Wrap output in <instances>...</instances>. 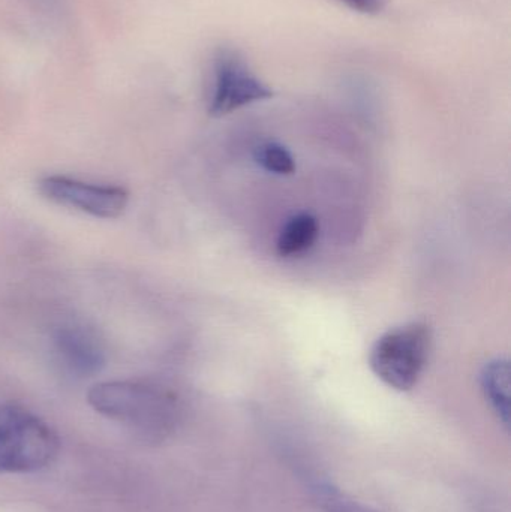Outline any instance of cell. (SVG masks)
Instances as JSON below:
<instances>
[{"label": "cell", "instance_id": "4", "mask_svg": "<svg viewBox=\"0 0 511 512\" xmlns=\"http://www.w3.org/2000/svg\"><path fill=\"white\" fill-rule=\"evenodd\" d=\"M273 96L252 71L245 57L231 47H221L213 54L212 84H210L209 114L224 117L255 102Z\"/></svg>", "mask_w": 511, "mask_h": 512}, {"label": "cell", "instance_id": "10", "mask_svg": "<svg viewBox=\"0 0 511 512\" xmlns=\"http://www.w3.org/2000/svg\"><path fill=\"white\" fill-rule=\"evenodd\" d=\"M254 161L267 173L290 176L296 171V161L290 150L282 144L269 141L255 149Z\"/></svg>", "mask_w": 511, "mask_h": 512}, {"label": "cell", "instance_id": "11", "mask_svg": "<svg viewBox=\"0 0 511 512\" xmlns=\"http://www.w3.org/2000/svg\"><path fill=\"white\" fill-rule=\"evenodd\" d=\"M26 3L45 18H59L65 11V0H26Z\"/></svg>", "mask_w": 511, "mask_h": 512}, {"label": "cell", "instance_id": "12", "mask_svg": "<svg viewBox=\"0 0 511 512\" xmlns=\"http://www.w3.org/2000/svg\"><path fill=\"white\" fill-rule=\"evenodd\" d=\"M353 11L362 12V14H378L386 8L387 0H339Z\"/></svg>", "mask_w": 511, "mask_h": 512}, {"label": "cell", "instance_id": "9", "mask_svg": "<svg viewBox=\"0 0 511 512\" xmlns=\"http://www.w3.org/2000/svg\"><path fill=\"white\" fill-rule=\"evenodd\" d=\"M311 493L315 504L324 512H380L345 495L327 481H315L311 484Z\"/></svg>", "mask_w": 511, "mask_h": 512}, {"label": "cell", "instance_id": "6", "mask_svg": "<svg viewBox=\"0 0 511 512\" xmlns=\"http://www.w3.org/2000/svg\"><path fill=\"white\" fill-rule=\"evenodd\" d=\"M57 363L75 378H92L107 363L104 343L92 328L66 324L57 328L51 339Z\"/></svg>", "mask_w": 511, "mask_h": 512}, {"label": "cell", "instance_id": "5", "mask_svg": "<svg viewBox=\"0 0 511 512\" xmlns=\"http://www.w3.org/2000/svg\"><path fill=\"white\" fill-rule=\"evenodd\" d=\"M38 191L48 201L99 219L119 218L129 204V192L125 188L93 185L66 176L42 177Z\"/></svg>", "mask_w": 511, "mask_h": 512}, {"label": "cell", "instance_id": "7", "mask_svg": "<svg viewBox=\"0 0 511 512\" xmlns=\"http://www.w3.org/2000/svg\"><path fill=\"white\" fill-rule=\"evenodd\" d=\"M480 387L486 402L506 429L510 424V364L506 358H494L480 373Z\"/></svg>", "mask_w": 511, "mask_h": 512}, {"label": "cell", "instance_id": "3", "mask_svg": "<svg viewBox=\"0 0 511 512\" xmlns=\"http://www.w3.org/2000/svg\"><path fill=\"white\" fill-rule=\"evenodd\" d=\"M432 340V328L426 322L393 328L372 346L369 366L387 387L402 393L413 390L428 366Z\"/></svg>", "mask_w": 511, "mask_h": 512}, {"label": "cell", "instance_id": "8", "mask_svg": "<svg viewBox=\"0 0 511 512\" xmlns=\"http://www.w3.org/2000/svg\"><path fill=\"white\" fill-rule=\"evenodd\" d=\"M318 221L309 213H299V215L291 216L281 233H279L276 249L281 256H294L309 251L317 242Z\"/></svg>", "mask_w": 511, "mask_h": 512}, {"label": "cell", "instance_id": "1", "mask_svg": "<svg viewBox=\"0 0 511 512\" xmlns=\"http://www.w3.org/2000/svg\"><path fill=\"white\" fill-rule=\"evenodd\" d=\"M98 414L122 424L146 442L167 439L179 423V402L167 388L143 381H108L87 394Z\"/></svg>", "mask_w": 511, "mask_h": 512}, {"label": "cell", "instance_id": "2", "mask_svg": "<svg viewBox=\"0 0 511 512\" xmlns=\"http://www.w3.org/2000/svg\"><path fill=\"white\" fill-rule=\"evenodd\" d=\"M59 453L56 432L18 403H0V474L41 471Z\"/></svg>", "mask_w": 511, "mask_h": 512}]
</instances>
